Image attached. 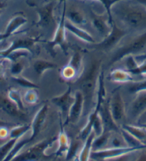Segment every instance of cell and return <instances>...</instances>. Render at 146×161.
Returning <instances> with one entry per match:
<instances>
[{
  "label": "cell",
  "mask_w": 146,
  "mask_h": 161,
  "mask_svg": "<svg viewBox=\"0 0 146 161\" xmlns=\"http://www.w3.org/2000/svg\"><path fill=\"white\" fill-rule=\"evenodd\" d=\"M65 27L66 30H68L69 32L75 35V36L78 37V38L83 40L84 42L92 44L95 43V40L93 38L92 35L83 28H81V27H79L76 26V25H73L69 21H65Z\"/></svg>",
  "instance_id": "d6986e66"
},
{
  "label": "cell",
  "mask_w": 146,
  "mask_h": 161,
  "mask_svg": "<svg viewBox=\"0 0 146 161\" xmlns=\"http://www.w3.org/2000/svg\"><path fill=\"white\" fill-rule=\"evenodd\" d=\"M99 114L102 121L104 132H120V127H119L112 117L109 107V99H105L99 109Z\"/></svg>",
  "instance_id": "5bb4252c"
},
{
  "label": "cell",
  "mask_w": 146,
  "mask_h": 161,
  "mask_svg": "<svg viewBox=\"0 0 146 161\" xmlns=\"http://www.w3.org/2000/svg\"><path fill=\"white\" fill-rule=\"evenodd\" d=\"M92 131L95 132V137H99L104 132V127H103L102 121L99 113H98V114L95 117L94 121H93Z\"/></svg>",
  "instance_id": "836d02e7"
},
{
  "label": "cell",
  "mask_w": 146,
  "mask_h": 161,
  "mask_svg": "<svg viewBox=\"0 0 146 161\" xmlns=\"http://www.w3.org/2000/svg\"><path fill=\"white\" fill-rule=\"evenodd\" d=\"M81 149L80 147V142L78 140H74L70 142V144L69 146V149L66 153V157L65 159L67 160H72L76 158L79 154V150Z\"/></svg>",
  "instance_id": "4dcf8cb0"
},
{
  "label": "cell",
  "mask_w": 146,
  "mask_h": 161,
  "mask_svg": "<svg viewBox=\"0 0 146 161\" xmlns=\"http://www.w3.org/2000/svg\"><path fill=\"white\" fill-rule=\"evenodd\" d=\"M138 126H140V127L144 128V129L146 130V123H144V124H140V125H139Z\"/></svg>",
  "instance_id": "816d5d0a"
},
{
  "label": "cell",
  "mask_w": 146,
  "mask_h": 161,
  "mask_svg": "<svg viewBox=\"0 0 146 161\" xmlns=\"http://www.w3.org/2000/svg\"><path fill=\"white\" fill-rule=\"evenodd\" d=\"M7 59L5 58H1L0 59V76L3 74L4 69V63L6 61Z\"/></svg>",
  "instance_id": "bcb514c9"
},
{
  "label": "cell",
  "mask_w": 146,
  "mask_h": 161,
  "mask_svg": "<svg viewBox=\"0 0 146 161\" xmlns=\"http://www.w3.org/2000/svg\"><path fill=\"white\" fill-rule=\"evenodd\" d=\"M120 127L128 131L133 136L140 140L143 144H145V141L146 140V130L140 126H135L132 125H122Z\"/></svg>",
  "instance_id": "cb8c5ba5"
},
{
  "label": "cell",
  "mask_w": 146,
  "mask_h": 161,
  "mask_svg": "<svg viewBox=\"0 0 146 161\" xmlns=\"http://www.w3.org/2000/svg\"><path fill=\"white\" fill-rule=\"evenodd\" d=\"M111 26L112 29L110 34L106 37L103 38L102 42L95 44L96 48L106 50V51L112 50L127 35L128 30L125 29V27L117 25L114 19H113Z\"/></svg>",
  "instance_id": "5b68a950"
},
{
  "label": "cell",
  "mask_w": 146,
  "mask_h": 161,
  "mask_svg": "<svg viewBox=\"0 0 146 161\" xmlns=\"http://www.w3.org/2000/svg\"><path fill=\"white\" fill-rule=\"evenodd\" d=\"M0 109L9 116L19 119L26 120L27 114L18 109L16 104L9 99L7 96L0 93Z\"/></svg>",
  "instance_id": "2e32d148"
},
{
  "label": "cell",
  "mask_w": 146,
  "mask_h": 161,
  "mask_svg": "<svg viewBox=\"0 0 146 161\" xmlns=\"http://www.w3.org/2000/svg\"><path fill=\"white\" fill-rule=\"evenodd\" d=\"M57 67V65L54 63L43 59L35 60L33 63L34 70L38 76H42L47 70H52Z\"/></svg>",
  "instance_id": "7402d4cb"
},
{
  "label": "cell",
  "mask_w": 146,
  "mask_h": 161,
  "mask_svg": "<svg viewBox=\"0 0 146 161\" xmlns=\"http://www.w3.org/2000/svg\"><path fill=\"white\" fill-rule=\"evenodd\" d=\"M18 140L9 138L3 145H0V161H4Z\"/></svg>",
  "instance_id": "f1b7e54d"
},
{
  "label": "cell",
  "mask_w": 146,
  "mask_h": 161,
  "mask_svg": "<svg viewBox=\"0 0 146 161\" xmlns=\"http://www.w3.org/2000/svg\"><path fill=\"white\" fill-rule=\"evenodd\" d=\"M82 55L79 52H75L74 54L72 55L71 58H70V61L68 63V65L72 67L75 71H76L77 74L78 75L80 70L82 68Z\"/></svg>",
  "instance_id": "d6a6232c"
},
{
  "label": "cell",
  "mask_w": 146,
  "mask_h": 161,
  "mask_svg": "<svg viewBox=\"0 0 146 161\" xmlns=\"http://www.w3.org/2000/svg\"><path fill=\"white\" fill-rule=\"evenodd\" d=\"M135 161H146V153H143Z\"/></svg>",
  "instance_id": "7dc6e473"
},
{
  "label": "cell",
  "mask_w": 146,
  "mask_h": 161,
  "mask_svg": "<svg viewBox=\"0 0 146 161\" xmlns=\"http://www.w3.org/2000/svg\"><path fill=\"white\" fill-rule=\"evenodd\" d=\"M95 138V132L92 131L90 135L85 140L84 145L80 150L77 155V161H90V155L92 151V142Z\"/></svg>",
  "instance_id": "ffe728a7"
},
{
  "label": "cell",
  "mask_w": 146,
  "mask_h": 161,
  "mask_svg": "<svg viewBox=\"0 0 146 161\" xmlns=\"http://www.w3.org/2000/svg\"><path fill=\"white\" fill-rule=\"evenodd\" d=\"M125 64H126V70L128 71H130L138 66V64L135 60L134 55H129L125 58Z\"/></svg>",
  "instance_id": "f35d334b"
},
{
  "label": "cell",
  "mask_w": 146,
  "mask_h": 161,
  "mask_svg": "<svg viewBox=\"0 0 146 161\" xmlns=\"http://www.w3.org/2000/svg\"><path fill=\"white\" fill-rule=\"evenodd\" d=\"M8 140H4V139H2L1 137H0V145H3L4 143H5L7 142V141Z\"/></svg>",
  "instance_id": "f907efd6"
},
{
  "label": "cell",
  "mask_w": 146,
  "mask_h": 161,
  "mask_svg": "<svg viewBox=\"0 0 146 161\" xmlns=\"http://www.w3.org/2000/svg\"></svg>",
  "instance_id": "db71d44e"
},
{
  "label": "cell",
  "mask_w": 146,
  "mask_h": 161,
  "mask_svg": "<svg viewBox=\"0 0 146 161\" xmlns=\"http://www.w3.org/2000/svg\"><path fill=\"white\" fill-rule=\"evenodd\" d=\"M135 1H136L138 2H139V3L146 6V0H135Z\"/></svg>",
  "instance_id": "681fc988"
},
{
  "label": "cell",
  "mask_w": 146,
  "mask_h": 161,
  "mask_svg": "<svg viewBox=\"0 0 146 161\" xmlns=\"http://www.w3.org/2000/svg\"><path fill=\"white\" fill-rule=\"evenodd\" d=\"M101 61L95 60L91 62L86 69L75 82L77 91L82 93L84 99L82 116H89L95 107V101L96 97L98 78L102 69Z\"/></svg>",
  "instance_id": "7a4b0ae2"
},
{
  "label": "cell",
  "mask_w": 146,
  "mask_h": 161,
  "mask_svg": "<svg viewBox=\"0 0 146 161\" xmlns=\"http://www.w3.org/2000/svg\"><path fill=\"white\" fill-rule=\"evenodd\" d=\"M57 140V137L55 136L40 141L28 149L21 151L11 161H39L42 158L49 157L45 154V151Z\"/></svg>",
  "instance_id": "277c9868"
},
{
  "label": "cell",
  "mask_w": 146,
  "mask_h": 161,
  "mask_svg": "<svg viewBox=\"0 0 146 161\" xmlns=\"http://www.w3.org/2000/svg\"><path fill=\"white\" fill-rule=\"evenodd\" d=\"M65 21H66V18H65V5L64 3L62 16L60 17L59 23L57 24V28L55 30L53 38L51 41L47 42L49 50L51 51L52 53H54L55 48L57 46H60L64 51L66 50L67 42L66 35H65V31H66L65 27Z\"/></svg>",
  "instance_id": "ba28073f"
},
{
  "label": "cell",
  "mask_w": 146,
  "mask_h": 161,
  "mask_svg": "<svg viewBox=\"0 0 146 161\" xmlns=\"http://www.w3.org/2000/svg\"><path fill=\"white\" fill-rule=\"evenodd\" d=\"M132 153H128V154H125V155H123L120 156H118L117 158H112V159L108 160H111V161H128V159H129L130 155Z\"/></svg>",
  "instance_id": "7bdbcfd3"
},
{
  "label": "cell",
  "mask_w": 146,
  "mask_h": 161,
  "mask_svg": "<svg viewBox=\"0 0 146 161\" xmlns=\"http://www.w3.org/2000/svg\"><path fill=\"white\" fill-rule=\"evenodd\" d=\"M0 137L4 140H8L9 137V131L8 130V127L0 128Z\"/></svg>",
  "instance_id": "60d3db41"
},
{
  "label": "cell",
  "mask_w": 146,
  "mask_h": 161,
  "mask_svg": "<svg viewBox=\"0 0 146 161\" xmlns=\"http://www.w3.org/2000/svg\"><path fill=\"white\" fill-rule=\"evenodd\" d=\"M51 102L59 108L62 115L66 120L70 108L75 102V97H72V87L69 86L63 94L52 98Z\"/></svg>",
  "instance_id": "4fadbf2b"
},
{
  "label": "cell",
  "mask_w": 146,
  "mask_h": 161,
  "mask_svg": "<svg viewBox=\"0 0 146 161\" xmlns=\"http://www.w3.org/2000/svg\"><path fill=\"white\" fill-rule=\"evenodd\" d=\"M109 107L113 119L119 127H121L125 118V106L120 88H117L112 92V97L109 99Z\"/></svg>",
  "instance_id": "8992f818"
},
{
  "label": "cell",
  "mask_w": 146,
  "mask_h": 161,
  "mask_svg": "<svg viewBox=\"0 0 146 161\" xmlns=\"http://www.w3.org/2000/svg\"><path fill=\"white\" fill-rule=\"evenodd\" d=\"M24 69V64L21 60H18L17 61L12 62L11 67H10V72L13 75H21Z\"/></svg>",
  "instance_id": "d590c367"
},
{
  "label": "cell",
  "mask_w": 146,
  "mask_h": 161,
  "mask_svg": "<svg viewBox=\"0 0 146 161\" xmlns=\"http://www.w3.org/2000/svg\"><path fill=\"white\" fill-rule=\"evenodd\" d=\"M90 14L93 27L101 35L102 39L106 37L112 29L107 14H99L92 9L90 10Z\"/></svg>",
  "instance_id": "8fae6325"
},
{
  "label": "cell",
  "mask_w": 146,
  "mask_h": 161,
  "mask_svg": "<svg viewBox=\"0 0 146 161\" xmlns=\"http://www.w3.org/2000/svg\"><path fill=\"white\" fill-rule=\"evenodd\" d=\"M41 41L39 37H24L14 40L8 48L0 51V58H6L12 52L19 50H26L32 52V48L34 45Z\"/></svg>",
  "instance_id": "30bf717a"
},
{
  "label": "cell",
  "mask_w": 146,
  "mask_h": 161,
  "mask_svg": "<svg viewBox=\"0 0 146 161\" xmlns=\"http://www.w3.org/2000/svg\"><path fill=\"white\" fill-rule=\"evenodd\" d=\"M128 90L132 94H136L141 92H146V80L130 82Z\"/></svg>",
  "instance_id": "1f68e13d"
},
{
  "label": "cell",
  "mask_w": 146,
  "mask_h": 161,
  "mask_svg": "<svg viewBox=\"0 0 146 161\" xmlns=\"http://www.w3.org/2000/svg\"><path fill=\"white\" fill-rule=\"evenodd\" d=\"M143 115H144V116H146V112H145L144 113V114H143ZM143 115H142V116H143Z\"/></svg>",
  "instance_id": "f5cc1de1"
},
{
  "label": "cell",
  "mask_w": 146,
  "mask_h": 161,
  "mask_svg": "<svg viewBox=\"0 0 146 161\" xmlns=\"http://www.w3.org/2000/svg\"><path fill=\"white\" fill-rule=\"evenodd\" d=\"M7 97H9V99L12 102H14L16 104L19 110L25 112L24 104L23 102V99H22L21 93L19 92V91L16 89H14V88H12L7 92Z\"/></svg>",
  "instance_id": "484cf974"
},
{
  "label": "cell",
  "mask_w": 146,
  "mask_h": 161,
  "mask_svg": "<svg viewBox=\"0 0 146 161\" xmlns=\"http://www.w3.org/2000/svg\"><path fill=\"white\" fill-rule=\"evenodd\" d=\"M77 74L75 70L72 69V67H70V65H67L66 66H65L62 69L61 71V75L65 80H71L73 78H75Z\"/></svg>",
  "instance_id": "74e56055"
},
{
  "label": "cell",
  "mask_w": 146,
  "mask_h": 161,
  "mask_svg": "<svg viewBox=\"0 0 146 161\" xmlns=\"http://www.w3.org/2000/svg\"><path fill=\"white\" fill-rule=\"evenodd\" d=\"M132 75H144L146 74V61L138 64L136 69L129 71Z\"/></svg>",
  "instance_id": "ab89813d"
},
{
  "label": "cell",
  "mask_w": 146,
  "mask_h": 161,
  "mask_svg": "<svg viewBox=\"0 0 146 161\" xmlns=\"http://www.w3.org/2000/svg\"><path fill=\"white\" fill-rule=\"evenodd\" d=\"M141 150L140 148L125 147L121 148H104L99 150L92 151L90 159L93 160H108L112 158H117L118 156L133 153L137 151Z\"/></svg>",
  "instance_id": "9c48e42d"
},
{
  "label": "cell",
  "mask_w": 146,
  "mask_h": 161,
  "mask_svg": "<svg viewBox=\"0 0 146 161\" xmlns=\"http://www.w3.org/2000/svg\"><path fill=\"white\" fill-rule=\"evenodd\" d=\"M64 3L65 5V18L67 19V21L81 28L86 26L87 17L83 10L76 5L70 4L67 6L66 2H64Z\"/></svg>",
  "instance_id": "7c38bea8"
},
{
  "label": "cell",
  "mask_w": 146,
  "mask_h": 161,
  "mask_svg": "<svg viewBox=\"0 0 146 161\" xmlns=\"http://www.w3.org/2000/svg\"><path fill=\"white\" fill-rule=\"evenodd\" d=\"M113 18L125 28L143 32L146 31V6L135 0H119L112 5Z\"/></svg>",
  "instance_id": "6da1fadb"
},
{
  "label": "cell",
  "mask_w": 146,
  "mask_h": 161,
  "mask_svg": "<svg viewBox=\"0 0 146 161\" xmlns=\"http://www.w3.org/2000/svg\"><path fill=\"white\" fill-rule=\"evenodd\" d=\"M108 79L116 83H130L133 81V75L126 69L112 70L108 75Z\"/></svg>",
  "instance_id": "44dd1931"
},
{
  "label": "cell",
  "mask_w": 146,
  "mask_h": 161,
  "mask_svg": "<svg viewBox=\"0 0 146 161\" xmlns=\"http://www.w3.org/2000/svg\"><path fill=\"white\" fill-rule=\"evenodd\" d=\"M146 47V31L141 32L124 46L118 48L112 55L109 65L115 64L129 55H136L142 53Z\"/></svg>",
  "instance_id": "3957f363"
},
{
  "label": "cell",
  "mask_w": 146,
  "mask_h": 161,
  "mask_svg": "<svg viewBox=\"0 0 146 161\" xmlns=\"http://www.w3.org/2000/svg\"><path fill=\"white\" fill-rule=\"evenodd\" d=\"M57 142H58V147H57V150L55 152V155L61 156L64 153H66L67 152L70 144L68 136L65 133L62 127L60 130L59 135L57 137Z\"/></svg>",
  "instance_id": "603a6c76"
},
{
  "label": "cell",
  "mask_w": 146,
  "mask_h": 161,
  "mask_svg": "<svg viewBox=\"0 0 146 161\" xmlns=\"http://www.w3.org/2000/svg\"><path fill=\"white\" fill-rule=\"evenodd\" d=\"M134 58L138 64H140L141 63L146 61V52L134 55Z\"/></svg>",
  "instance_id": "b9f144b4"
},
{
  "label": "cell",
  "mask_w": 146,
  "mask_h": 161,
  "mask_svg": "<svg viewBox=\"0 0 146 161\" xmlns=\"http://www.w3.org/2000/svg\"><path fill=\"white\" fill-rule=\"evenodd\" d=\"M55 1L51 0L48 3H46L37 9V13L38 14V21L37 25L43 28H57L56 19L55 18L54 9L55 7ZM58 24V23H57Z\"/></svg>",
  "instance_id": "52a82bcc"
},
{
  "label": "cell",
  "mask_w": 146,
  "mask_h": 161,
  "mask_svg": "<svg viewBox=\"0 0 146 161\" xmlns=\"http://www.w3.org/2000/svg\"><path fill=\"white\" fill-rule=\"evenodd\" d=\"M31 130V125H17L12 127L9 131V138L12 139H19L26 135L27 132Z\"/></svg>",
  "instance_id": "83f0119b"
},
{
  "label": "cell",
  "mask_w": 146,
  "mask_h": 161,
  "mask_svg": "<svg viewBox=\"0 0 146 161\" xmlns=\"http://www.w3.org/2000/svg\"><path fill=\"white\" fill-rule=\"evenodd\" d=\"M24 99L29 104H34L38 102L39 97L34 89H28L25 93Z\"/></svg>",
  "instance_id": "8d00e7d4"
},
{
  "label": "cell",
  "mask_w": 146,
  "mask_h": 161,
  "mask_svg": "<svg viewBox=\"0 0 146 161\" xmlns=\"http://www.w3.org/2000/svg\"><path fill=\"white\" fill-rule=\"evenodd\" d=\"M47 112H48V104L45 103L37 111L34 115V117L32 120L31 125V133L30 136L33 140H35L37 136L39 135L40 131H41L42 126L46 120Z\"/></svg>",
  "instance_id": "e0dca14e"
},
{
  "label": "cell",
  "mask_w": 146,
  "mask_h": 161,
  "mask_svg": "<svg viewBox=\"0 0 146 161\" xmlns=\"http://www.w3.org/2000/svg\"><path fill=\"white\" fill-rule=\"evenodd\" d=\"M128 147L120 132H112L106 148H121Z\"/></svg>",
  "instance_id": "4316f807"
},
{
  "label": "cell",
  "mask_w": 146,
  "mask_h": 161,
  "mask_svg": "<svg viewBox=\"0 0 146 161\" xmlns=\"http://www.w3.org/2000/svg\"><path fill=\"white\" fill-rule=\"evenodd\" d=\"M13 34H12L11 32H9L8 30H5V32H3V33H0V42L3 41L4 40L8 38L9 37L11 36Z\"/></svg>",
  "instance_id": "f6af8a7d"
},
{
  "label": "cell",
  "mask_w": 146,
  "mask_h": 161,
  "mask_svg": "<svg viewBox=\"0 0 146 161\" xmlns=\"http://www.w3.org/2000/svg\"><path fill=\"white\" fill-rule=\"evenodd\" d=\"M4 7H5V4L3 2L0 1V15H1V14L2 13V12H3Z\"/></svg>",
  "instance_id": "c3c4849f"
},
{
  "label": "cell",
  "mask_w": 146,
  "mask_h": 161,
  "mask_svg": "<svg viewBox=\"0 0 146 161\" xmlns=\"http://www.w3.org/2000/svg\"><path fill=\"white\" fill-rule=\"evenodd\" d=\"M136 97L130 106L129 114L132 119H137L146 112V92L135 94Z\"/></svg>",
  "instance_id": "ac0fdd59"
},
{
  "label": "cell",
  "mask_w": 146,
  "mask_h": 161,
  "mask_svg": "<svg viewBox=\"0 0 146 161\" xmlns=\"http://www.w3.org/2000/svg\"><path fill=\"white\" fill-rule=\"evenodd\" d=\"M112 133L110 132H104L99 137H95L92 142V151L106 148Z\"/></svg>",
  "instance_id": "d4e9b609"
},
{
  "label": "cell",
  "mask_w": 146,
  "mask_h": 161,
  "mask_svg": "<svg viewBox=\"0 0 146 161\" xmlns=\"http://www.w3.org/2000/svg\"><path fill=\"white\" fill-rule=\"evenodd\" d=\"M75 102L73 103L72 107L68 114L67 119L65 121L64 126L68 124H75L80 120L83 113V107H84V99L82 93L79 91H76L75 94Z\"/></svg>",
  "instance_id": "9a60e30c"
},
{
  "label": "cell",
  "mask_w": 146,
  "mask_h": 161,
  "mask_svg": "<svg viewBox=\"0 0 146 161\" xmlns=\"http://www.w3.org/2000/svg\"><path fill=\"white\" fill-rule=\"evenodd\" d=\"M12 80L17 84L21 86L22 87L26 88L28 89H39V86L35 83L31 81V80L26 79L21 75H13L12 77Z\"/></svg>",
  "instance_id": "f546056e"
},
{
  "label": "cell",
  "mask_w": 146,
  "mask_h": 161,
  "mask_svg": "<svg viewBox=\"0 0 146 161\" xmlns=\"http://www.w3.org/2000/svg\"><path fill=\"white\" fill-rule=\"evenodd\" d=\"M17 125H18V124H14V123H11V122H6V121H4V120L0 119V128H1V127H14Z\"/></svg>",
  "instance_id": "ee69618b"
},
{
  "label": "cell",
  "mask_w": 146,
  "mask_h": 161,
  "mask_svg": "<svg viewBox=\"0 0 146 161\" xmlns=\"http://www.w3.org/2000/svg\"><path fill=\"white\" fill-rule=\"evenodd\" d=\"M53 1L65 2V1H67V0H53ZM97 1H99L103 4L105 10H106V13L107 14V16L109 17L110 24H112V22H113V17L111 14V12H110V8H111L112 5L113 4L115 3V2L117 1H119V0H97Z\"/></svg>",
  "instance_id": "e575fe53"
}]
</instances>
